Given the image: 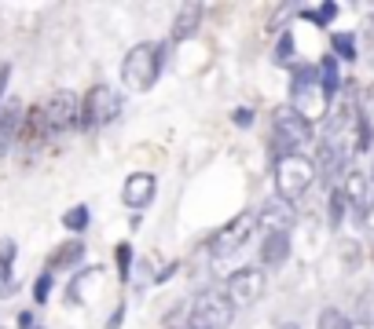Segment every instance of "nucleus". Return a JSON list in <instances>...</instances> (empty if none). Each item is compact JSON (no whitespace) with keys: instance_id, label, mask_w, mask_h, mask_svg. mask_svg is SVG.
Here are the masks:
<instances>
[{"instance_id":"obj_33","label":"nucleus","mask_w":374,"mask_h":329,"mask_svg":"<svg viewBox=\"0 0 374 329\" xmlns=\"http://www.w3.org/2000/svg\"><path fill=\"white\" fill-rule=\"evenodd\" d=\"M349 329H374V322H356V326H349Z\"/></svg>"},{"instance_id":"obj_17","label":"nucleus","mask_w":374,"mask_h":329,"mask_svg":"<svg viewBox=\"0 0 374 329\" xmlns=\"http://www.w3.org/2000/svg\"><path fill=\"white\" fill-rule=\"evenodd\" d=\"M199 22H202V4H184L180 19H176V26H173V41H187L191 33L199 29Z\"/></svg>"},{"instance_id":"obj_29","label":"nucleus","mask_w":374,"mask_h":329,"mask_svg":"<svg viewBox=\"0 0 374 329\" xmlns=\"http://www.w3.org/2000/svg\"><path fill=\"white\" fill-rule=\"evenodd\" d=\"M360 223H363V227L370 230V234H374V202H370V205L360 212Z\"/></svg>"},{"instance_id":"obj_23","label":"nucleus","mask_w":374,"mask_h":329,"mask_svg":"<svg viewBox=\"0 0 374 329\" xmlns=\"http://www.w3.org/2000/svg\"><path fill=\"white\" fill-rule=\"evenodd\" d=\"M48 296H52V271H44V274L37 278V282H34V300H37V304H44Z\"/></svg>"},{"instance_id":"obj_35","label":"nucleus","mask_w":374,"mask_h":329,"mask_svg":"<svg viewBox=\"0 0 374 329\" xmlns=\"http://www.w3.org/2000/svg\"><path fill=\"white\" fill-rule=\"evenodd\" d=\"M370 150H374V139H370Z\"/></svg>"},{"instance_id":"obj_30","label":"nucleus","mask_w":374,"mask_h":329,"mask_svg":"<svg viewBox=\"0 0 374 329\" xmlns=\"http://www.w3.org/2000/svg\"><path fill=\"white\" fill-rule=\"evenodd\" d=\"M8 77H11V66L0 62V103H4V88H8Z\"/></svg>"},{"instance_id":"obj_20","label":"nucleus","mask_w":374,"mask_h":329,"mask_svg":"<svg viewBox=\"0 0 374 329\" xmlns=\"http://www.w3.org/2000/svg\"><path fill=\"white\" fill-rule=\"evenodd\" d=\"M88 220H92V216H88V209H85V205H77V209H70L67 216H62L67 230H85V227H88Z\"/></svg>"},{"instance_id":"obj_27","label":"nucleus","mask_w":374,"mask_h":329,"mask_svg":"<svg viewBox=\"0 0 374 329\" xmlns=\"http://www.w3.org/2000/svg\"><path fill=\"white\" fill-rule=\"evenodd\" d=\"M363 118H367V121L374 118V85H370L367 95H363Z\"/></svg>"},{"instance_id":"obj_8","label":"nucleus","mask_w":374,"mask_h":329,"mask_svg":"<svg viewBox=\"0 0 374 329\" xmlns=\"http://www.w3.org/2000/svg\"><path fill=\"white\" fill-rule=\"evenodd\" d=\"M114 113H118V99L107 85H95L85 103H81V118H77V128H95V125H107L114 121Z\"/></svg>"},{"instance_id":"obj_11","label":"nucleus","mask_w":374,"mask_h":329,"mask_svg":"<svg viewBox=\"0 0 374 329\" xmlns=\"http://www.w3.org/2000/svg\"><path fill=\"white\" fill-rule=\"evenodd\" d=\"M154 176L151 172H136L125 179V205L128 209H147L154 202Z\"/></svg>"},{"instance_id":"obj_12","label":"nucleus","mask_w":374,"mask_h":329,"mask_svg":"<svg viewBox=\"0 0 374 329\" xmlns=\"http://www.w3.org/2000/svg\"><path fill=\"white\" fill-rule=\"evenodd\" d=\"M290 256V230H272L261 241V260L268 267H279V263Z\"/></svg>"},{"instance_id":"obj_2","label":"nucleus","mask_w":374,"mask_h":329,"mask_svg":"<svg viewBox=\"0 0 374 329\" xmlns=\"http://www.w3.org/2000/svg\"><path fill=\"white\" fill-rule=\"evenodd\" d=\"M158 74H161V44L143 41V44H136L133 52L125 55V66H121V80H125V88H133V92H147V88H154Z\"/></svg>"},{"instance_id":"obj_1","label":"nucleus","mask_w":374,"mask_h":329,"mask_svg":"<svg viewBox=\"0 0 374 329\" xmlns=\"http://www.w3.org/2000/svg\"><path fill=\"white\" fill-rule=\"evenodd\" d=\"M312 183H316V161H308L305 154H286L275 161V190H279V202L294 205L298 197L308 194Z\"/></svg>"},{"instance_id":"obj_31","label":"nucleus","mask_w":374,"mask_h":329,"mask_svg":"<svg viewBox=\"0 0 374 329\" xmlns=\"http://www.w3.org/2000/svg\"><path fill=\"white\" fill-rule=\"evenodd\" d=\"M37 315H29V311H22L19 315V329H37V322H34Z\"/></svg>"},{"instance_id":"obj_4","label":"nucleus","mask_w":374,"mask_h":329,"mask_svg":"<svg viewBox=\"0 0 374 329\" xmlns=\"http://www.w3.org/2000/svg\"><path fill=\"white\" fill-rule=\"evenodd\" d=\"M290 106H294L305 121H312L323 113L327 99L319 92V74L316 66H294V88H290Z\"/></svg>"},{"instance_id":"obj_5","label":"nucleus","mask_w":374,"mask_h":329,"mask_svg":"<svg viewBox=\"0 0 374 329\" xmlns=\"http://www.w3.org/2000/svg\"><path fill=\"white\" fill-rule=\"evenodd\" d=\"M77 118H81V99L74 92H67V88L55 92V95H48V103L41 106V121H44L48 139L77 128Z\"/></svg>"},{"instance_id":"obj_18","label":"nucleus","mask_w":374,"mask_h":329,"mask_svg":"<svg viewBox=\"0 0 374 329\" xmlns=\"http://www.w3.org/2000/svg\"><path fill=\"white\" fill-rule=\"evenodd\" d=\"M11 260H15V241H0V278H4V286H11Z\"/></svg>"},{"instance_id":"obj_13","label":"nucleus","mask_w":374,"mask_h":329,"mask_svg":"<svg viewBox=\"0 0 374 329\" xmlns=\"http://www.w3.org/2000/svg\"><path fill=\"white\" fill-rule=\"evenodd\" d=\"M341 194H345V202L356 205V209H367L370 205V187H367V176L360 169H349L345 172V187H341Z\"/></svg>"},{"instance_id":"obj_10","label":"nucleus","mask_w":374,"mask_h":329,"mask_svg":"<svg viewBox=\"0 0 374 329\" xmlns=\"http://www.w3.org/2000/svg\"><path fill=\"white\" fill-rule=\"evenodd\" d=\"M19 128H22V103H19V99L0 103V158L11 150L15 132H19Z\"/></svg>"},{"instance_id":"obj_3","label":"nucleus","mask_w":374,"mask_h":329,"mask_svg":"<svg viewBox=\"0 0 374 329\" xmlns=\"http://www.w3.org/2000/svg\"><path fill=\"white\" fill-rule=\"evenodd\" d=\"M305 143H312V121H305L294 106H279L275 110V154H298V146Z\"/></svg>"},{"instance_id":"obj_24","label":"nucleus","mask_w":374,"mask_h":329,"mask_svg":"<svg viewBox=\"0 0 374 329\" xmlns=\"http://www.w3.org/2000/svg\"><path fill=\"white\" fill-rule=\"evenodd\" d=\"M290 55H294V37H290V33H283L279 37V48H275V62H290Z\"/></svg>"},{"instance_id":"obj_15","label":"nucleus","mask_w":374,"mask_h":329,"mask_svg":"<svg viewBox=\"0 0 374 329\" xmlns=\"http://www.w3.org/2000/svg\"><path fill=\"white\" fill-rule=\"evenodd\" d=\"M77 260H85V241H81V238H70V241H62V245H55V249H52V267L55 271L74 267Z\"/></svg>"},{"instance_id":"obj_7","label":"nucleus","mask_w":374,"mask_h":329,"mask_svg":"<svg viewBox=\"0 0 374 329\" xmlns=\"http://www.w3.org/2000/svg\"><path fill=\"white\" fill-rule=\"evenodd\" d=\"M232 304H227V296L224 293H202L199 300H194V307H191V322H194V329H227L232 326Z\"/></svg>"},{"instance_id":"obj_21","label":"nucleus","mask_w":374,"mask_h":329,"mask_svg":"<svg viewBox=\"0 0 374 329\" xmlns=\"http://www.w3.org/2000/svg\"><path fill=\"white\" fill-rule=\"evenodd\" d=\"M345 205H349V202H345V194L334 190V194H330V227H334V230L341 227V220H345Z\"/></svg>"},{"instance_id":"obj_26","label":"nucleus","mask_w":374,"mask_h":329,"mask_svg":"<svg viewBox=\"0 0 374 329\" xmlns=\"http://www.w3.org/2000/svg\"><path fill=\"white\" fill-rule=\"evenodd\" d=\"M128 263H133V249L121 241V245H118V271H121V278L128 274Z\"/></svg>"},{"instance_id":"obj_34","label":"nucleus","mask_w":374,"mask_h":329,"mask_svg":"<svg viewBox=\"0 0 374 329\" xmlns=\"http://www.w3.org/2000/svg\"><path fill=\"white\" fill-rule=\"evenodd\" d=\"M173 329H184V326H173Z\"/></svg>"},{"instance_id":"obj_28","label":"nucleus","mask_w":374,"mask_h":329,"mask_svg":"<svg viewBox=\"0 0 374 329\" xmlns=\"http://www.w3.org/2000/svg\"><path fill=\"white\" fill-rule=\"evenodd\" d=\"M235 125L239 128H250L253 125V110H235Z\"/></svg>"},{"instance_id":"obj_16","label":"nucleus","mask_w":374,"mask_h":329,"mask_svg":"<svg viewBox=\"0 0 374 329\" xmlns=\"http://www.w3.org/2000/svg\"><path fill=\"white\" fill-rule=\"evenodd\" d=\"M319 92H323V99H327V103H330V99L341 92V74H338V59L334 55H327V59H323L319 62Z\"/></svg>"},{"instance_id":"obj_6","label":"nucleus","mask_w":374,"mask_h":329,"mask_svg":"<svg viewBox=\"0 0 374 329\" xmlns=\"http://www.w3.org/2000/svg\"><path fill=\"white\" fill-rule=\"evenodd\" d=\"M265 286H268V278H265L261 267H239L232 278H227L224 296H227V304H232V307H250V304L261 300Z\"/></svg>"},{"instance_id":"obj_14","label":"nucleus","mask_w":374,"mask_h":329,"mask_svg":"<svg viewBox=\"0 0 374 329\" xmlns=\"http://www.w3.org/2000/svg\"><path fill=\"white\" fill-rule=\"evenodd\" d=\"M290 220H294V209H290L286 202H268L261 209V216H257V223H261V230H290Z\"/></svg>"},{"instance_id":"obj_25","label":"nucleus","mask_w":374,"mask_h":329,"mask_svg":"<svg viewBox=\"0 0 374 329\" xmlns=\"http://www.w3.org/2000/svg\"><path fill=\"white\" fill-rule=\"evenodd\" d=\"M334 15H338V4H323L319 11H308V19H312L316 26H327V22L334 19Z\"/></svg>"},{"instance_id":"obj_9","label":"nucleus","mask_w":374,"mask_h":329,"mask_svg":"<svg viewBox=\"0 0 374 329\" xmlns=\"http://www.w3.org/2000/svg\"><path fill=\"white\" fill-rule=\"evenodd\" d=\"M253 227H257V212H242V216H235L232 223L220 227L217 234H213V241H209V253H213L217 260L227 256V253H235L239 245L253 234Z\"/></svg>"},{"instance_id":"obj_32","label":"nucleus","mask_w":374,"mask_h":329,"mask_svg":"<svg viewBox=\"0 0 374 329\" xmlns=\"http://www.w3.org/2000/svg\"><path fill=\"white\" fill-rule=\"evenodd\" d=\"M367 187H370V202H374V169H370V176H367Z\"/></svg>"},{"instance_id":"obj_19","label":"nucleus","mask_w":374,"mask_h":329,"mask_svg":"<svg viewBox=\"0 0 374 329\" xmlns=\"http://www.w3.org/2000/svg\"><path fill=\"white\" fill-rule=\"evenodd\" d=\"M334 55L338 59H356V41H352V33H334Z\"/></svg>"},{"instance_id":"obj_22","label":"nucleus","mask_w":374,"mask_h":329,"mask_svg":"<svg viewBox=\"0 0 374 329\" xmlns=\"http://www.w3.org/2000/svg\"><path fill=\"white\" fill-rule=\"evenodd\" d=\"M319 329H349V318L341 315V311H334V307H327L319 315Z\"/></svg>"}]
</instances>
